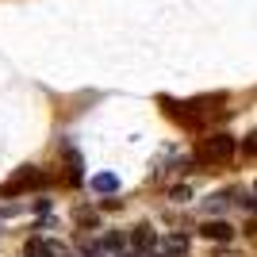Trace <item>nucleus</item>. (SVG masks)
<instances>
[{
    "mask_svg": "<svg viewBox=\"0 0 257 257\" xmlns=\"http://www.w3.org/2000/svg\"><path fill=\"white\" fill-rule=\"evenodd\" d=\"M146 257H161V253H146Z\"/></svg>",
    "mask_w": 257,
    "mask_h": 257,
    "instance_id": "2eb2a0df",
    "label": "nucleus"
},
{
    "mask_svg": "<svg viewBox=\"0 0 257 257\" xmlns=\"http://www.w3.org/2000/svg\"><path fill=\"white\" fill-rule=\"evenodd\" d=\"M88 188L100 196H115L119 192V177L115 173H96V177H88Z\"/></svg>",
    "mask_w": 257,
    "mask_h": 257,
    "instance_id": "39448f33",
    "label": "nucleus"
},
{
    "mask_svg": "<svg viewBox=\"0 0 257 257\" xmlns=\"http://www.w3.org/2000/svg\"><path fill=\"white\" fill-rule=\"evenodd\" d=\"M43 257H73V249L58 238H43Z\"/></svg>",
    "mask_w": 257,
    "mask_h": 257,
    "instance_id": "1a4fd4ad",
    "label": "nucleus"
},
{
    "mask_svg": "<svg viewBox=\"0 0 257 257\" xmlns=\"http://www.w3.org/2000/svg\"><path fill=\"white\" fill-rule=\"evenodd\" d=\"M73 223L92 226V230H96V226H100V211H96V207H85V204H81V207H73Z\"/></svg>",
    "mask_w": 257,
    "mask_h": 257,
    "instance_id": "6e6552de",
    "label": "nucleus"
},
{
    "mask_svg": "<svg viewBox=\"0 0 257 257\" xmlns=\"http://www.w3.org/2000/svg\"><path fill=\"white\" fill-rule=\"evenodd\" d=\"M234 158V139L226 135V131H215L200 142V150H196V161L200 165H219V161H230Z\"/></svg>",
    "mask_w": 257,
    "mask_h": 257,
    "instance_id": "f257e3e1",
    "label": "nucleus"
},
{
    "mask_svg": "<svg viewBox=\"0 0 257 257\" xmlns=\"http://www.w3.org/2000/svg\"><path fill=\"white\" fill-rule=\"evenodd\" d=\"M226 204H230V196L219 192V196H211V200H207V211H219V207H226Z\"/></svg>",
    "mask_w": 257,
    "mask_h": 257,
    "instance_id": "f8f14e48",
    "label": "nucleus"
},
{
    "mask_svg": "<svg viewBox=\"0 0 257 257\" xmlns=\"http://www.w3.org/2000/svg\"><path fill=\"white\" fill-rule=\"evenodd\" d=\"M100 249H104V253H115V257H127V238L119 234V230H107V234L100 238Z\"/></svg>",
    "mask_w": 257,
    "mask_h": 257,
    "instance_id": "423d86ee",
    "label": "nucleus"
},
{
    "mask_svg": "<svg viewBox=\"0 0 257 257\" xmlns=\"http://www.w3.org/2000/svg\"><path fill=\"white\" fill-rule=\"evenodd\" d=\"M188 253V238L184 234H165V242H161V257H184Z\"/></svg>",
    "mask_w": 257,
    "mask_h": 257,
    "instance_id": "0eeeda50",
    "label": "nucleus"
},
{
    "mask_svg": "<svg viewBox=\"0 0 257 257\" xmlns=\"http://www.w3.org/2000/svg\"><path fill=\"white\" fill-rule=\"evenodd\" d=\"M23 253H27V257H43V238H27Z\"/></svg>",
    "mask_w": 257,
    "mask_h": 257,
    "instance_id": "9d476101",
    "label": "nucleus"
},
{
    "mask_svg": "<svg viewBox=\"0 0 257 257\" xmlns=\"http://www.w3.org/2000/svg\"><path fill=\"white\" fill-rule=\"evenodd\" d=\"M43 184H46V173L39 169V165H20L8 181L0 184V196H4V200H8V196H23V192H31V188H43Z\"/></svg>",
    "mask_w": 257,
    "mask_h": 257,
    "instance_id": "f03ea898",
    "label": "nucleus"
},
{
    "mask_svg": "<svg viewBox=\"0 0 257 257\" xmlns=\"http://www.w3.org/2000/svg\"><path fill=\"white\" fill-rule=\"evenodd\" d=\"M242 150H246V154H257V131H253V135H249L246 142H242Z\"/></svg>",
    "mask_w": 257,
    "mask_h": 257,
    "instance_id": "4468645a",
    "label": "nucleus"
},
{
    "mask_svg": "<svg viewBox=\"0 0 257 257\" xmlns=\"http://www.w3.org/2000/svg\"><path fill=\"white\" fill-rule=\"evenodd\" d=\"M81 257H104V249H100V242H88V246L81 249Z\"/></svg>",
    "mask_w": 257,
    "mask_h": 257,
    "instance_id": "ddd939ff",
    "label": "nucleus"
},
{
    "mask_svg": "<svg viewBox=\"0 0 257 257\" xmlns=\"http://www.w3.org/2000/svg\"><path fill=\"white\" fill-rule=\"evenodd\" d=\"M169 200H177V204H188V200H192V192H188V184H181V188H173V192H169Z\"/></svg>",
    "mask_w": 257,
    "mask_h": 257,
    "instance_id": "9b49d317",
    "label": "nucleus"
},
{
    "mask_svg": "<svg viewBox=\"0 0 257 257\" xmlns=\"http://www.w3.org/2000/svg\"><path fill=\"white\" fill-rule=\"evenodd\" d=\"M200 234H204L207 242H230V238H234V226L226 223V219H207V223L200 226Z\"/></svg>",
    "mask_w": 257,
    "mask_h": 257,
    "instance_id": "20e7f679",
    "label": "nucleus"
},
{
    "mask_svg": "<svg viewBox=\"0 0 257 257\" xmlns=\"http://www.w3.org/2000/svg\"><path fill=\"white\" fill-rule=\"evenodd\" d=\"M127 246L135 249L139 257H146V253H154V249H158V234H154L146 223H139V226H135V230L127 234Z\"/></svg>",
    "mask_w": 257,
    "mask_h": 257,
    "instance_id": "7ed1b4c3",
    "label": "nucleus"
}]
</instances>
